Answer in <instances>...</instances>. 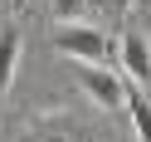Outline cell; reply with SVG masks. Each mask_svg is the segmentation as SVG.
<instances>
[{
    "mask_svg": "<svg viewBox=\"0 0 151 142\" xmlns=\"http://www.w3.org/2000/svg\"><path fill=\"white\" fill-rule=\"evenodd\" d=\"M78 83H83V93H88L98 108L122 113V103H127V79L112 74L107 64H83V69H78Z\"/></svg>",
    "mask_w": 151,
    "mask_h": 142,
    "instance_id": "3",
    "label": "cell"
},
{
    "mask_svg": "<svg viewBox=\"0 0 151 142\" xmlns=\"http://www.w3.org/2000/svg\"><path fill=\"white\" fill-rule=\"evenodd\" d=\"M20 142H93V132L73 108H44V113H34L24 122Z\"/></svg>",
    "mask_w": 151,
    "mask_h": 142,
    "instance_id": "1",
    "label": "cell"
},
{
    "mask_svg": "<svg viewBox=\"0 0 151 142\" xmlns=\"http://www.w3.org/2000/svg\"><path fill=\"white\" fill-rule=\"evenodd\" d=\"M20 44H24L20 25L5 20V25H0V93L15 83V69H20Z\"/></svg>",
    "mask_w": 151,
    "mask_h": 142,
    "instance_id": "5",
    "label": "cell"
},
{
    "mask_svg": "<svg viewBox=\"0 0 151 142\" xmlns=\"http://www.w3.org/2000/svg\"><path fill=\"white\" fill-rule=\"evenodd\" d=\"M122 113L132 118V127H137V137H141V142H151V98H146V93L127 83V103H122Z\"/></svg>",
    "mask_w": 151,
    "mask_h": 142,
    "instance_id": "6",
    "label": "cell"
},
{
    "mask_svg": "<svg viewBox=\"0 0 151 142\" xmlns=\"http://www.w3.org/2000/svg\"><path fill=\"white\" fill-rule=\"evenodd\" d=\"M54 49H63L78 64H102L112 54V44L98 25H54Z\"/></svg>",
    "mask_w": 151,
    "mask_h": 142,
    "instance_id": "2",
    "label": "cell"
},
{
    "mask_svg": "<svg viewBox=\"0 0 151 142\" xmlns=\"http://www.w3.org/2000/svg\"><path fill=\"white\" fill-rule=\"evenodd\" d=\"M117 54H122V79H127V83L151 79V44H146V34H137V30H132L127 39L117 44Z\"/></svg>",
    "mask_w": 151,
    "mask_h": 142,
    "instance_id": "4",
    "label": "cell"
},
{
    "mask_svg": "<svg viewBox=\"0 0 151 142\" xmlns=\"http://www.w3.org/2000/svg\"><path fill=\"white\" fill-rule=\"evenodd\" d=\"M83 5H88V0H54V15H59V25H78Z\"/></svg>",
    "mask_w": 151,
    "mask_h": 142,
    "instance_id": "7",
    "label": "cell"
}]
</instances>
